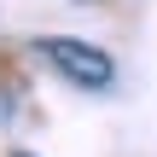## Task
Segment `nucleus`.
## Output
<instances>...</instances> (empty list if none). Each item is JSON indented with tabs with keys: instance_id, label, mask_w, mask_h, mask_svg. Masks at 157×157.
<instances>
[{
	"instance_id": "nucleus-1",
	"label": "nucleus",
	"mask_w": 157,
	"mask_h": 157,
	"mask_svg": "<svg viewBox=\"0 0 157 157\" xmlns=\"http://www.w3.org/2000/svg\"><path fill=\"white\" fill-rule=\"evenodd\" d=\"M64 82H76V87H111V52H99V47H87V41H70V35H47L41 47H35Z\"/></svg>"
},
{
	"instance_id": "nucleus-2",
	"label": "nucleus",
	"mask_w": 157,
	"mask_h": 157,
	"mask_svg": "<svg viewBox=\"0 0 157 157\" xmlns=\"http://www.w3.org/2000/svg\"><path fill=\"white\" fill-rule=\"evenodd\" d=\"M17 157H23V151H17Z\"/></svg>"
}]
</instances>
